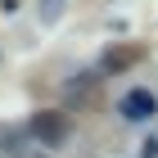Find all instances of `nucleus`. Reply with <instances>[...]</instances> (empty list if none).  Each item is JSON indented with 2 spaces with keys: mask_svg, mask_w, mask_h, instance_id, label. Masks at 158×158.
I'll list each match as a JSON object with an SVG mask.
<instances>
[{
  "mask_svg": "<svg viewBox=\"0 0 158 158\" xmlns=\"http://www.w3.org/2000/svg\"><path fill=\"white\" fill-rule=\"evenodd\" d=\"M27 131L36 135L41 145L59 149V140L68 135V113H59V109H41V113H32V127H27Z\"/></svg>",
  "mask_w": 158,
  "mask_h": 158,
  "instance_id": "f257e3e1",
  "label": "nucleus"
},
{
  "mask_svg": "<svg viewBox=\"0 0 158 158\" xmlns=\"http://www.w3.org/2000/svg\"><path fill=\"white\" fill-rule=\"evenodd\" d=\"M154 113H158V99H154V90L135 86V90H127V95H122V118H127V122H149Z\"/></svg>",
  "mask_w": 158,
  "mask_h": 158,
  "instance_id": "f03ea898",
  "label": "nucleus"
},
{
  "mask_svg": "<svg viewBox=\"0 0 158 158\" xmlns=\"http://www.w3.org/2000/svg\"><path fill=\"white\" fill-rule=\"evenodd\" d=\"M135 59H140V50H131V45H109V50H104V59H99V73H104V77L127 73Z\"/></svg>",
  "mask_w": 158,
  "mask_h": 158,
  "instance_id": "7ed1b4c3",
  "label": "nucleus"
},
{
  "mask_svg": "<svg viewBox=\"0 0 158 158\" xmlns=\"http://www.w3.org/2000/svg\"><path fill=\"white\" fill-rule=\"evenodd\" d=\"M59 14H63V0H41V18L45 23H54Z\"/></svg>",
  "mask_w": 158,
  "mask_h": 158,
  "instance_id": "20e7f679",
  "label": "nucleus"
},
{
  "mask_svg": "<svg viewBox=\"0 0 158 158\" xmlns=\"http://www.w3.org/2000/svg\"><path fill=\"white\" fill-rule=\"evenodd\" d=\"M23 158H36V154H23Z\"/></svg>",
  "mask_w": 158,
  "mask_h": 158,
  "instance_id": "39448f33",
  "label": "nucleus"
}]
</instances>
